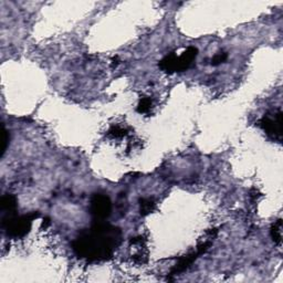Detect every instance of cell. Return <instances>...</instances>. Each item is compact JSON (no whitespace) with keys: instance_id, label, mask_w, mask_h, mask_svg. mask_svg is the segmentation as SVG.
I'll return each mask as SVG.
<instances>
[{"instance_id":"7","label":"cell","mask_w":283,"mask_h":283,"mask_svg":"<svg viewBox=\"0 0 283 283\" xmlns=\"http://www.w3.org/2000/svg\"><path fill=\"white\" fill-rule=\"evenodd\" d=\"M199 255H201L200 253L196 249L195 251H194V253H187V254L183 255V257H180L179 260H178V262L176 263V266L174 267L172 271H170L169 276H176V274L184 272V271L187 270L189 267H191L193 263L195 262V260L199 257Z\"/></svg>"},{"instance_id":"14","label":"cell","mask_w":283,"mask_h":283,"mask_svg":"<svg viewBox=\"0 0 283 283\" xmlns=\"http://www.w3.org/2000/svg\"><path fill=\"white\" fill-rule=\"evenodd\" d=\"M9 139H10V135L8 133V131L5 129V126L2 125V133H1V154H0V156H3L6 153V150L8 149V145H9Z\"/></svg>"},{"instance_id":"10","label":"cell","mask_w":283,"mask_h":283,"mask_svg":"<svg viewBox=\"0 0 283 283\" xmlns=\"http://www.w3.org/2000/svg\"><path fill=\"white\" fill-rule=\"evenodd\" d=\"M156 204L155 201L150 198H142L139 200V211H141L142 216H147L155 210Z\"/></svg>"},{"instance_id":"11","label":"cell","mask_w":283,"mask_h":283,"mask_svg":"<svg viewBox=\"0 0 283 283\" xmlns=\"http://www.w3.org/2000/svg\"><path fill=\"white\" fill-rule=\"evenodd\" d=\"M271 237L274 243L277 245H281L282 242V220L278 219L276 223L271 227Z\"/></svg>"},{"instance_id":"4","label":"cell","mask_w":283,"mask_h":283,"mask_svg":"<svg viewBox=\"0 0 283 283\" xmlns=\"http://www.w3.org/2000/svg\"><path fill=\"white\" fill-rule=\"evenodd\" d=\"M260 126L269 135L270 137L277 141H281L282 138V112L278 111L274 116L267 114L263 116L260 121Z\"/></svg>"},{"instance_id":"3","label":"cell","mask_w":283,"mask_h":283,"mask_svg":"<svg viewBox=\"0 0 283 283\" xmlns=\"http://www.w3.org/2000/svg\"><path fill=\"white\" fill-rule=\"evenodd\" d=\"M112 211V203L110 197L104 194H94L90 201V212L93 218L98 222H103Z\"/></svg>"},{"instance_id":"1","label":"cell","mask_w":283,"mask_h":283,"mask_svg":"<svg viewBox=\"0 0 283 283\" xmlns=\"http://www.w3.org/2000/svg\"><path fill=\"white\" fill-rule=\"evenodd\" d=\"M121 242L122 231L119 228L98 222L77 236L72 242V248L81 259L91 262L105 261L113 257Z\"/></svg>"},{"instance_id":"8","label":"cell","mask_w":283,"mask_h":283,"mask_svg":"<svg viewBox=\"0 0 283 283\" xmlns=\"http://www.w3.org/2000/svg\"><path fill=\"white\" fill-rule=\"evenodd\" d=\"M0 204H1V210L6 216H14L15 215L18 209V201L17 198L11 194H6L1 197V200H0Z\"/></svg>"},{"instance_id":"12","label":"cell","mask_w":283,"mask_h":283,"mask_svg":"<svg viewBox=\"0 0 283 283\" xmlns=\"http://www.w3.org/2000/svg\"><path fill=\"white\" fill-rule=\"evenodd\" d=\"M152 108V99L150 98H142L139 101L138 106H137V112L141 114L149 113Z\"/></svg>"},{"instance_id":"15","label":"cell","mask_w":283,"mask_h":283,"mask_svg":"<svg viewBox=\"0 0 283 283\" xmlns=\"http://www.w3.org/2000/svg\"><path fill=\"white\" fill-rule=\"evenodd\" d=\"M227 58H228L227 53H224V52H219V53H217L216 56L214 57V59L211 60V64H212V65H218V64L223 63V62L226 61V60H227Z\"/></svg>"},{"instance_id":"6","label":"cell","mask_w":283,"mask_h":283,"mask_svg":"<svg viewBox=\"0 0 283 283\" xmlns=\"http://www.w3.org/2000/svg\"><path fill=\"white\" fill-rule=\"evenodd\" d=\"M197 54H198V50L194 48V46H189L188 49H186L183 54L178 57L176 72H183L191 68L196 59Z\"/></svg>"},{"instance_id":"13","label":"cell","mask_w":283,"mask_h":283,"mask_svg":"<svg viewBox=\"0 0 283 283\" xmlns=\"http://www.w3.org/2000/svg\"><path fill=\"white\" fill-rule=\"evenodd\" d=\"M107 134H108V136H111L113 138H122L124 136H126L127 131L125 129H123V127H121V126L115 125V126L111 127L110 131L107 132Z\"/></svg>"},{"instance_id":"16","label":"cell","mask_w":283,"mask_h":283,"mask_svg":"<svg viewBox=\"0 0 283 283\" xmlns=\"http://www.w3.org/2000/svg\"><path fill=\"white\" fill-rule=\"evenodd\" d=\"M50 223H50V219L45 218V219H44V223H42V227H45V229L46 227L50 226Z\"/></svg>"},{"instance_id":"9","label":"cell","mask_w":283,"mask_h":283,"mask_svg":"<svg viewBox=\"0 0 283 283\" xmlns=\"http://www.w3.org/2000/svg\"><path fill=\"white\" fill-rule=\"evenodd\" d=\"M177 59L178 57L175 53H170L166 56L164 59L160 62V68L166 73H174L176 72L177 68Z\"/></svg>"},{"instance_id":"2","label":"cell","mask_w":283,"mask_h":283,"mask_svg":"<svg viewBox=\"0 0 283 283\" xmlns=\"http://www.w3.org/2000/svg\"><path fill=\"white\" fill-rule=\"evenodd\" d=\"M39 212H31L23 216H6L2 218L1 226L7 236L13 238H23L30 232L32 222L39 218Z\"/></svg>"},{"instance_id":"5","label":"cell","mask_w":283,"mask_h":283,"mask_svg":"<svg viewBox=\"0 0 283 283\" xmlns=\"http://www.w3.org/2000/svg\"><path fill=\"white\" fill-rule=\"evenodd\" d=\"M131 247L134 249L132 258L135 263L144 265L149 259V251L146 247V239L144 237H136L131 240Z\"/></svg>"}]
</instances>
